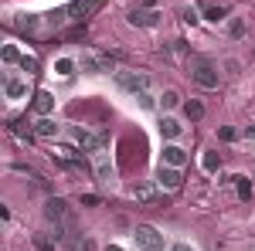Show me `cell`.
I'll use <instances>...</instances> for the list:
<instances>
[{"label":"cell","mask_w":255,"mask_h":251,"mask_svg":"<svg viewBox=\"0 0 255 251\" xmlns=\"http://www.w3.org/2000/svg\"><path fill=\"white\" fill-rule=\"evenodd\" d=\"M116 85L123 92H129V95H139V92L150 88V75H143V72H116Z\"/></svg>","instance_id":"6da1fadb"},{"label":"cell","mask_w":255,"mask_h":251,"mask_svg":"<svg viewBox=\"0 0 255 251\" xmlns=\"http://www.w3.org/2000/svg\"><path fill=\"white\" fill-rule=\"evenodd\" d=\"M133 238H136V245L143 251H163V234L157 228H150V224H136Z\"/></svg>","instance_id":"7a4b0ae2"},{"label":"cell","mask_w":255,"mask_h":251,"mask_svg":"<svg viewBox=\"0 0 255 251\" xmlns=\"http://www.w3.org/2000/svg\"><path fill=\"white\" fill-rule=\"evenodd\" d=\"M194 85H201V88H218V68L211 65V61H197V68H194Z\"/></svg>","instance_id":"3957f363"},{"label":"cell","mask_w":255,"mask_h":251,"mask_svg":"<svg viewBox=\"0 0 255 251\" xmlns=\"http://www.w3.org/2000/svg\"><path fill=\"white\" fill-rule=\"evenodd\" d=\"M157 183H160V187H167V190H180L184 176H180V170H177V167H167V163H160V170H157Z\"/></svg>","instance_id":"277c9868"},{"label":"cell","mask_w":255,"mask_h":251,"mask_svg":"<svg viewBox=\"0 0 255 251\" xmlns=\"http://www.w3.org/2000/svg\"><path fill=\"white\" fill-rule=\"evenodd\" d=\"M102 0H75V3H68L65 10H68V20H82L85 14H92Z\"/></svg>","instance_id":"5b68a950"},{"label":"cell","mask_w":255,"mask_h":251,"mask_svg":"<svg viewBox=\"0 0 255 251\" xmlns=\"http://www.w3.org/2000/svg\"><path fill=\"white\" fill-rule=\"evenodd\" d=\"M160 163H167V167H177V170H180V167L187 163V153H184L180 146L170 143V146H163V160H160Z\"/></svg>","instance_id":"8992f818"},{"label":"cell","mask_w":255,"mask_h":251,"mask_svg":"<svg viewBox=\"0 0 255 251\" xmlns=\"http://www.w3.org/2000/svg\"><path fill=\"white\" fill-rule=\"evenodd\" d=\"M157 10H133V14H129V24H133V27H153V24H157Z\"/></svg>","instance_id":"52a82bcc"},{"label":"cell","mask_w":255,"mask_h":251,"mask_svg":"<svg viewBox=\"0 0 255 251\" xmlns=\"http://www.w3.org/2000/svg\"><path fill=\"white\" fill-rule=\"evenodd\" d=\"M180 133H184V126H180L174 116H163V119H160V136H163V139H177Z\"/></svg>","instance_id":"ba28073f"},{"label":"cell","mask_w":255,"mask_h":251,"mask_svg":"<svg viewBox=\"0 0 255 251\" xmlns=\"http://www.w3.org/2000/svg\"><path fill=\"white\" fill-rule=\"evenodd\" d=\"M96 173H99V180H113V163L106 160V150H96Z\"/></svg>","instance_id":"9c48e42d"},{"label":"cell","mask_w":255,"mask_h":251,"mask_svg":"<svg viewBox=\"0 0 255 251\" xmlns=\"http://www.w3.org/2000/svg\"><path fill=\"white\" fill-rule=\"evenodd\" d=\"M51 105H55L51 92H44V88H41L38 95H34V112H38V116H48V112H51Z\"/></svg>","instance_id":"30bf717a"},{"label":"cell","mask_w":255,"mask_h":251,"mask_svg":"<svg viewBox=\"0 0 255 251\" xmlns=\"http://www.w3.org/2000/svg\"><path fill=\"white\" fill-rule=\"evenodd\" d=\"M133 197H136L139 204H153V200H157V190H153L150 183H136V187H133Z\"/></svg>","instance_id":"8fae6325"},{"label":"cell","mask_w":255,"mask_h":251,"mask_svg":"<svg viewBox=\"0 0 255 251\" xmlns=\"http://www.w3.org/2000/svg\"><path fill=\"white\" fill-rule=\"evenodd\" d=\"M34 133H38V136H58V122L48 119V116H41L38 122H34Z\"/></svg>","instance_id":"7c38bea8"},{"label":"cell","mask_w":255,"mask_h":251,"mask_svg":"<svg viewBox=\"0 0 255 251\" xmlns=\"http://www.w3.org/2000/svg\"><path fill=\"white\" fill-rule=\"evenodd\" d=\"M157 105L163 109V112H170V109H177V105H180V92H174V88H167V92L160 95V102H157Z\"/></svg>","instance_id":"4fadbf2b"},{"label":"cell","mask_w":255,"mask_h":251,"mask_svg":"<svg viewBox=\"0 0 255 251\" xmlns=\"http://www.w3.org/2000/svg\"><path fill=\"white\" fill-rule=\"evenodd\" d=\"M184 116L191 119V122H197V119L204 116V105H201L197 98H187V102H184Z\"/></svg>","instance_id":"5bb4252c"},{"label":"cell","mask_w":255,"mask_h":251,"mask_svg":"<svg viewBox=\"0 0 255 251\" xmlns=\"http://www.w3.org/2000/svg\"><path fill=\"white\" fill-rule=\"evenodd\" d=\"M44 214H48L51 221H61V217H65V200L51 197V200H48V207H44Z\"/></svg>","instance_id":"9a60e30c"},{"label":"cell","mask_w":255,"mask_h":251,"mask_svg":"<svg viewBox=\"0 0 255 251\" xmlns=\"http://www.w3.org/2000/svg\"><path fill=\"white\" fill-rule=\"evenodd\" d=\"M82 68H85V72H92V75H99V72H109V61H99V58H82Z\"/></svg>","instance_id":"2e32d148"},{"label":"cell","mask_w":255,"mask_h":251,"mask_svg":"<svg viewBox=\"0 0 255 251\" xmlns=\"http://www.w3.org/2000/svg\"><path fill=\"white\" fill-rule=\"evenodd\" d=\"M24 82H17V78H7V98H24Z\"/></svg>","instance_id":"e0dca14e"},{"label":"cell","mask_w":255,"mask_h":251,"mask_svg":"<svg viewBox=\"0 0 255 251\" xmlns=\"http://www.w3.org/2000/svg\"><path fill=\"white\" fill-rule=\"evenodd\" d=\"M55 72H58V75H65V78L75 75V61H72V58H58V61H55Z\"/></svg>","instance_id":"ac0fdd59"},{"label":"cell","mask_w":255,"mask_h":251,"mask_svg":"<svg viewBox=\"0 0 255 251\" xmlns=\"http://www.w3.org/2000/svg\"><path fill=\"white\" fill-rule=\"evenodd\" d=\"M225 14H228V7H225V3H218V7H208V14H204V17H208V20H215V24H218V20L225 17Z\"/></svg>","instance_id":"d6986e66"},{"label":"cell","mask_w":255,"mask_h":251,"mask_svg":"<svg viewBox=\"0 0 255 251\" xmlns=\"http://www.w3.org/2000/svg\"><path fill=\"white\" fill-rule=\"evenodd\" d=\"M228 34H232V38H242V34H245V24H242V20H238V17H232V20H228Z\"/></svg>","instance_id":"ffe728a7"},{"label":"cell","mask_w":255,"mask_h":251,"mask_svg":"<svg viewBox=\"0 0 255 251\" xmlns=\"http://www.w3.org/2000/svg\"><path fill=\"white\" fill-rule=\"evenodd\" d=\"M235 180H238V197H242V200H249V197H252V183H249L245 176H235Z\"/></svg>","instance_id":"44dd1931"},{"label":"cell","mask_w":255,"mask_h":251,"mask_svg":"<svg viewBox=\"0 0 255 251\" xmlns=\"http://www.w3.org/2000/svg\"><path fill=\"white\" fill-rule=\"evenodd\" d=\"M17 24H20V31H34V27H38L41 20H38V17H34V14H24V17H20V20H17Z\"/></svg>","instance_id":"7402d4cb"},{"label":"cell","mask_w":255,"mask_h":251,"mask_svg":"<svg viewBox=\"0 0 255 251\" xmlns=\"http://www.w3.org/2000/svg\"><path fill=\"white\" fill-rule=\"evenodd\" d=\"M3 61H7V65H17V61H20V55H17V48H14V44H7V48H3Z\"/></svg>","instance_id":"603a6c76"},{"label":"cell","mask_w":255,"mask_h":251,"mask_svg":"<svg viewBox=\"0 0 255 251\" xmlns=\"http://www.w3.org/2000/svg\"><path fill=\"white\" fill-rule=\"evenodd\" d=\"M136 102H139V109H153V105H157V102H153V95H150V88H146V92H139Z\"/></svg>","instance_id":"cb8c5ba5"},{"label":"cell","mask_w":255,"mask_h":251,"mask_svg":"<svg viewBox=\"0 0 255 251\" xmlns=\"http://www.w3.org/2000/svg\"><path fill=\"white\" fill-rule=\"evenodd\" d=\"M218 136H221V139H225V143H232V139H235V129H232V126H221V133H218Z\"/></svg>","instance_id":"d4e9b609"},{"label":"cell","mask_w":255,"mask_h":251,"mask_svg":"<svg viewBox=\"0 0 255 251\" xmlns=\"http://www.w3.org/2000/svg\"><path fill=\"white\" fill-rule=\"evenodd\" d=\"M20 68H24V72H34V68H38V61H34V58H27V55H24V58H20Z\"/></svg>","instance_id":"484cf974"},{"label":"cell","mask_w":255,"mask_h":251,"mask_svg":"<svg viewBox=\"0 0 255 251\" xmlns=\"http://www.w3.org/2000/svg\"><path fill=\"white\" fill-rule=\"evenodd\" d=\"M204 170H218V156H215V153L204 156Z\"/></svg>","instance_id":"4316f807"},{"label":"cell","mask_w":255,"mask_h":251,"mask_svg":"<svg viewBox=\"0 0 255 251\" xmlns=\"http://www.w3.org/2000/svg\"><path fill=\"white\" fill-rule=\"evenodd\" d=\"M170 251H194L191 245H184V241H177V245H170Z\"/></svg>","instance_id":"83f0119b"},{"label":"cell","mask_w":255,"mask_h":251,"mask_svg":"<svg viewBox=\"0 0 255 251\" xmlns=\"http://www.w3.org/2000/svg\"><path fill=\"white\" fill-rule=\"evenodd\" d=\"M106 251H123V248H119V245H109V248H106Z\"/></svg>","instance_id":"f1b7e54d"},{"label":"cell","mask_w":255,"mask_h":251,"mask_svg":"<svg viewBox=\"0 0 255 251\" xmlns=\"http://www.w3.org/2000/svg\"><path fill=\"white\" fill-rule=\"evenodd\" d=\"M245 133H249V136H255V126H249V129H245Z\"/></svg>","instance_id":"f546056e"}]
</instances>
